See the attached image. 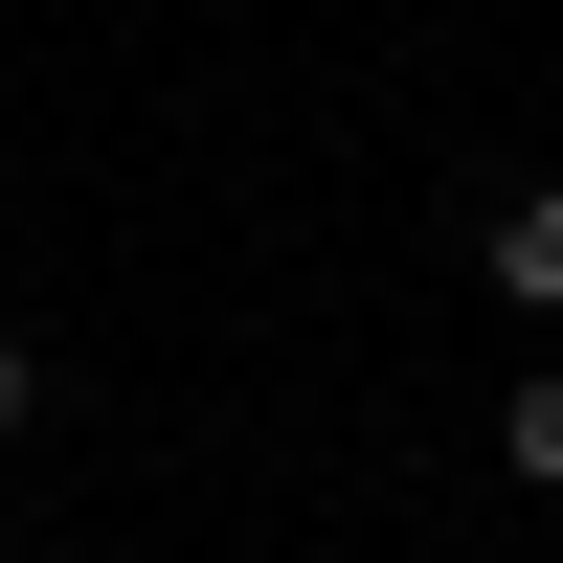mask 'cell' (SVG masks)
<instances>
[{"label":"cell","mask_w":563,"mask_h":563,"mask_svg":"<svg viewBox=\"0 0 563 563\" xmlns=\"http://www.w3.org/2000/svg\"><path fill=\"white\" fill-rule=\"evenodd\" d=\"M474 271H496L519 316H563V180H519V203H496V249H474Z\"/></svg>","instance_id":"cell-1"},{"label":"cell","mask_w":563,"mask_h":563,"mask_svg":"<svg viewBox=\"0 0 563 563\" xmlns=\"http://www.w3.org/2000/svg\"><path fill=\"white\" fill-rule=\"evenodd\" d=\"M496 474H541V496H563V361H541L519 406H496Z\"/></svg>","instance_id":"cell-2"},{"label":"cell","mask_w":563,"mask_h":563,"mask_svg":"<svg viewBox=\"0 0 563 563\" xmlns=\"http://www.w3.org/2000/svg\"><path fill=\"white\" fill-rule=\"evenodd\" d=\"M23 406H45V361H23V339H0V429H23Z\"/></svg>","instance_id":"cell-3"}]
</instances>
